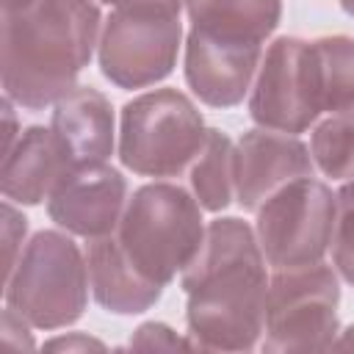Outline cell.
<instances>
[{"instance_id": "cell-1", "label": "cell", "mask_w": 354, "mask_h": 354, "mask_svg": "<svg viewBox=\"0 0 354 354\" xmlns=\"http://www.w3.org/2000/svg\"><path fill=\"white\" fill-rule=\"evenodd\" d=\"M188 293V337L202 351H249L266 326V257L241 218H216L180 274Z\"/></svg>"}, {"instance_id": "cell-2", "label": "cell", "mask_w": 354, "mask_h": 354, "mask_svg": "<svg viewBox=\"0 0 354 354\" xmlns=\"http://www.w3.org/2000/svg\"><path fill=\"white\" fill-rule=\"evenodd\" d=\"M100 33L91 0H36L3 14V88L11 102L39 111L75 88Z\"/></svg>"}, {"instance_id": "cell-3", "label": "cell", "mask_w": 354, "mask_h": 354, "mask_svg": "<svg viewBox=\"0 0 354 354\" xmlns=\"http://www.w3.org/2000/svg\"><path fill=\"white\" fill-rule=\"evenodd\" d=\"M354 108V39L279 36L263 55L249 97L260 127L304 133L324 113Z\"/></svg>"}, {"instance_id": "cell-4", "label": "cell", "mask_w": 354, "mask_h": 354, "mask_svg": "<svg viewBox=\"0 0 354 354\" xmlns=\"http://www.w3.org/2000/svg\"><path fill=\"white\" fill-rule=\"evenodd\" d=\"M202 205L174 183L141 185L124 205L116 241L133 268L166 288L183 274L205 241Z\"/></svg>"}, {"instance_id": "cell-5", "label": "cell", "mask_w": 354, "mask_h": 354, "mask_svg": "<svg viewBox=\"0 0 354 354\" xmlns=\"http://www.w3.org/2000/svg\"><path fill=\"white\" fill-rule=\"evenodd\" d=\"M88 285V263L75 241L55 230H41L19 252L3 296L6 307L30 326L58 329L83 315Z\"/></svg>"}, {"instance_id": "cell-6", "label": "cell", "mask_w": 354, "mask_h": 354, "mask_svg": "<svg viewBox=\"0 0 354 354\" xmlns=\"http://www.w3.org/2000/svg\"><path fill=\"white\" fill-rule=\"evenodd\" d=\"M207 127L177 88L138 94L122 108L119 160L141 177H177L202 152Z\"/></svg>"}, {"instance_id": "cell-7", "label": "cell", "mask_w": 354, "mask_h": 354, "mask_svg": "<svg viewBox=\"0 0 354 354\" xmlns=\"http://www.w3.org/2000/svg\"><path fill=\"white\" fill-rule=\"evenodd\" d=\"M183 0H133L116 6L100 36V72L119 88L163 80L180 50Z\"/></svg>"}, {"instance_id": "cell-8", "label": "cell", "mask_w": 354, "mask_h": 354, "mask_svg": "<svg viewBox=\"0 0 354 354\" xmlns=\"http://www.w3.org/2000/svg\"><path fill=\"white\" fill-rule=\"evenodd\" d=\"M340 288L329 266L279 268L266 293L263 351H324L337 335Z\"/></svg>"}, {"instance_id": "cell-9", "label": "cell", "mask_w": 354, "mask_h": 354, "mask_svg": "<svg viewBox=\"0 0 354 354\" xmlns=\"http://www.w3.org/2000/svg\"><path fill=\"white\" fill-rule=\"evenodd\" d=\"M332 230L335 194L315 177L290 180L257 207L254 235L266 263L277 271L321 263Z\"/></svg>"}, {"instance_id": "cell-10", "label": "cell", "mask_w": 354, "mask_h": 354, "mask_svg": "<svg viewBox=\"0 0 354 354\" xmlns=\"http://www.w3.org/2000/svg\"><path fill=\"white\" fill-rule=\"evenodd\" d=\"M124 196L127 183L116 169L105 163L77 166L50 194L47 213L58 227L91 241L116 232L127 205Z\"/></svg>"}, {"instance_id": "cell-11", "label": "cell", "mask_w": 354, "mask_h": 354, "mask_svg": "<svg viewBox=\"0 0 354 354\" xmlns=\"http://www.w3.org/2000/svg\"><path fill=\"white\" fill-rule=\"evenodd\" d=\"M310 149L290 133L249 130L235 147V199L243 210H254L282 185L313 177Z\"/></svg>"}, {"instance_id": "cell-12", "label": "cell", "mask_w": 354, "mask_h": 354, "mask_svg": "<svg viewBox=\"0 0 354 354\" xmlns=\"http://www.w3.org/2000/svg\"><path fill=\"white\" fill-rule=\"evenodd\" d=\"M188 41L235 55H263L266 39L282 17L279 0H185Z\"/></svg>"}, {"instance_id": "cell-13", "label": "cell", "mask_w": 354, "mask_h": 354, "mask_svg": "<svg viewBox=\"0 0 354 354\" xmlns=\"http://www.w3.org/2000/svg\"><path fill=\"white\" fill-rule=\"evenodd\" d=\"M72 169L77 166L53 127H28L3 155V196L22 205H39L50 199Z\"/></svg>"}, {"instance_id": "cell-14", "label": "cell", "mask_w": 354, "mask_h": 354, "mask_svg": "<svg viewBox=\"0 0 354 354\" xmlns=\"http://www.w3.org/2000/svg\"><path fill=\"white\" fill-rule=\"evenodd\" d=\"M50 127L75 166L105 163L113 152V108L97 88L75 86L64 94L55 102Z\"/></svg>"}, {"instance_id": "cell-15", "label": "cell", "mask_w": 354, "mask_h": 354, "mask_svg": "<svg viewBox=\"0 0 354 354\" xmlns=\"http://www.w3.org/2000/svg\"><path fill=\"white\" fill-rule=\"evenodd\" d=\"M86 263H88L91 293L97 304H102L108 313H119V315L144 313L163 293L160 285L144 279L133 268L113 232L88 241Z\"/></svg>"}, {"instance_id": "cell-16", "label": "cell", "mask_w": 354, "mask_h": 354, "mask_svg": "<svg viewBox=\"0 0 354 354\" xmlns=\"http://www.w3.org/2000/svg\"><path fill=\"white\" fill-rule=\"evenodd\" d=\"M191 188L205 210H224L235 194V149L232 141L210 127L202 152L191 163Z\"/></svg>"}, {"instance_id": "cell-17", "label": "cell", "mask_w": 354, "mask_h": 354, "mask_svg": "<svg viewBox=\"0 0 354 354\" xmlns=\"http://www.w3.org/2000/svg\"><path fill=\"white\" fill-rule=\"evenodd\" d=\"M310 155L324 177L354 180V108L329 113L313 130Z\"/></svg>"}, {"instance_id": "cell-18", "label": "cell", "mask_w": 354, "mask_h": 354, "mask_svg": "<svg viewBox=\"0 0 354 354\" xmlns=\"http://www.w3.org/2000/svg\"><path fill=\"white\" fill-rule=\"evenodd\" d=\"M332 260L340 277L354 285V180L335 194V230H332Z\"/></svg>"}, {"instance_id": "cell-19", "label": "cell", "mask_w": 354, "mask_h": 354, "mask_svg": "<svg viewBox=\"0 0 354 354\" xmlns=\"http://www.w3.org/2000/svg\"><path fill=\"white\" fill-rule=\"evenodd\" d=\"M25 230H28V218L22 213H17L11 207V202H6L3 205V268H6V277L11 274V268L17 263V246L22 243Z\"/></svg>"}, {"instance_id": "cell-20", "label": "cell", "mask_w": 354, "mask_h": 354, "mask_svg": "<svg viewBox=\"0 0 354 354\" xmlns=\"http://www.w3.org/2000/svg\"><path fill=\"white\" fill-rule=\"evenodd\" d=\"M130 348H194L191 340L177 337V332H171L166 324H144L136 329V335L130 337Z\"/></svg>"}, {"instance_id": "cell-21", "label": "cell", "mask_w": 354, "mask_h": 354, "mask_svg": "<svg viewBox=\"0 0 354 354\" xmlns=\"http://www.w3.org/2000/svg\"><path fill=\"white\" fill-rule=\"evenodd\" d=\"M28 321L14 313L11 307L3 310V329H0V351H22V348H33L30 332L25 326Z\"/></svg>"}, {"instance_id": "cell-22", "label": "cell", "mask_w": 354, "mask_h": 354, "mask_svg": "<svg viewBox=\"0 0 354 354\" xmlns=\"http://www.w3.org/2000/svg\"><path fill=\"white\" fill-rule=\"evenodd\" d=\"M44 348H66V351H75V348H105L100 340L94 337H86V335H69V337H55L50 343H44Z\"/></svg>"}, {"instance_id": "cell-23", "label": "cell", "mask_w": 354, "mask_h": 354, "mask_svg": "<svg viewBox=\"0 0 354 354\" xmlns=\"http://www.w3.org/2000/svg\"><path fill=\"white\" fill-rule=\"evenodd\" d=\"M332 348H354V324H351L340 337H335Z\"/></svg>"}, {"instance_id": "cell-24", "label": "cell", "mask_w": 354, "mask_h": 354, "mask_svg": "<svg viewBox=\"0 0 354 354\" xmlns=\"http://www.w3.org/2000/svg\"><path fill=\"white\" fill-rule=\"evenodd\" d=\"M30 3H36V0H3L0 6H3V14H14V11H22V8H28Z\"/></svg>"}, {"instance_id": "cell-25", "label": "cell", "mask_w": 354, "mask_h": 354, "mask_svg": "<svg viewBox=\"0 0 354 354\" xmlns=\"http://www.w3.org/2000/svg\"><path fill=\"white\" fill-rule=\"evenodd\" d=\"M340 6H343V11H346L348 17H354V0H340Z\"/></svg>"}, {"instance_id": "cell-26", "label": "cell", "mask_w": 354, "mask_h": 354, "mask_svg": "<svg viewBox=\"0 0 354 354\" xmlns=\"http://www.w3.org/2000/svg\"><path fill=\"white\" fill-rule=\"evenodd\" d=\"M102 3H111V6H124V3H133V0H102Z\"/></svg>"}]
</instances>
